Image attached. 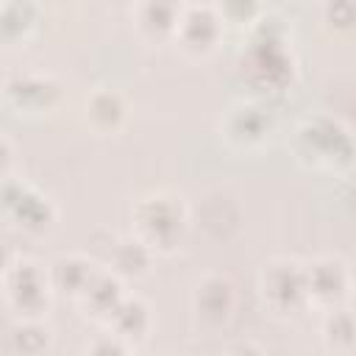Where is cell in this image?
<instances>
[{
    "label": "cell",
    "mask_w": 356,
    "mask_h": 356,
    "mask_svg": "<svg viewBox=\"0 0 356 356\" xmlns=\"http://www.w3.org/2000/svg\"><path fill=\"white\" fill-rule=\"evenodd\" d=\"M242 78L267 95L286 92L295 81V56L286 39V25L275 14H264L250 25L248 44L239 56Z\"/></svg>",
    "instance_id": "1"
},
{
    "label": "cell",
    "mask_w": 356,
    "mask_h": 356,
    "mask_svg": "<svg viewBox=\"0 0 356 356\" xmlns=\"http://www.w3.org/2000/svg\"><path fill=\"white\" fill-rule=\"evenodd\" d=\"M292 153L303 167L337 175L356 164V139L339 120L317 114L295 128Z\"/></svg>",
    "instance_id": "2"
},
{
    "label": "cell",
    "mask_w": 356,
    "mask_h": 356,
    "mask_svg": "<svg viewBox=\"0 0 356 356\" xmlns=\"http://www.w3.org/2000/svg\"><path fill=\"white\" fill-rule=\"evenodd\" d=\"M186 206L172 192H150L131 209V234L153 253H172L186 234Z\"/></svg>",
    "instance_id": "3"
},
{
    "label": "cell",
    "mask_w": 356,
    "mask_h": 356,
    "mask_svg": "<svg viewBox=\"0 0 356 356\" xmlns=\"http://www.w3.org/2000/svg\"><path fill=\"white\" fill-rule=\"evenodd\" d=\"M3 292L8 306L19 314V320H36L50 306V273L31 259L8 261L3 273Z\"/></svg>",
    "instance_id": "4"
},
{
    "label": "cell",
    "mask_w": 356,
    "mask_h": 356,
    "mask_svg": "<svg viewBox=\"0 0 356 356\" xmlns=\"http://www.w3.org/2000/svg\"><path fill=\"white\" fill-rule=\"evenodd\" d=\"M259 289H261L264 306L281 317L300 314L303 309H309L306 275L300 261H292V259L267 261L259 275Z\"/></svg>",
    "instance_id": "5"
},
{
    "label": "cell",
    "mask_w": 356,
    "mask_h": 356,
    "mask_svg": "<svg viewBox=\"0 0 356 356\" xmlns=\"http://www.w3.org/2000/svg\"><path fill=\"white\" fill-rule=\"evenodd\" d=\"M273 134H275V117L259 100H239L220 120V136L225 139L228 147L239 153L261 150L273 139Z\"/></svg>",
    "instance_id": "6"
},
{
    "label": "cell",
    "mask_w": 356,
    "mask_h": 356,
    "mask_svg": "<svg viewBox=\"0 0 356 356\" xmlns=\"http://www.w3.org/2000/svg\"><path fill=\"white\" fill-rule=\"evenodd\" d=\"M3 211L19 231L28 234H42L56 222L53 200L28 181L11 175H6L3 181Z\"/></svg>",
    "instance_id": "7"
},
{
    "label": "cell",
    "mask_w": 356,
    "mask_h": 356,
    "mask_svg": "<svg viewBox=\"0 0 356 356\" xmlns=\"http://www.w3.org/2000/svg\"><path fill=\"white\" fill-rule=\"evenodd\" d=\"M225 36V22L217 11V6H184L181 8V19H178V31H175V44L195 58H206L217 50V44Z\"/></svg>",
    "instance_id": "8"
},
{
    "label": "cell",
    "mask_w": 356,
    "mask_h": 356,
    "mask_svg": "<svg viewBox=\"0 0 356 356\" xmlns=\"http://www.w3.org/2000/svg\"><path fill=\"white\" fill-rule=\"evenodd\" d=\"M303 275H306V295L312 309L328 312V309L345 306L350 295V270L342 259L317 256L303 264Z\"/></svg>",
    "instance_id": "9"
},
{
    "label": "cell",
    "mask_w": 356,
    "mask_h": 356,
    "mask_svg": "<svg viewBox=\"0 0 356 356\" xmlns=\"http://www.w3.org/2000/svg\"><path fill=\"white\" fill-rule=\"evenodd\" d=\"M61 83L42 72H14L3 83V97L19 114H47L61 103Z\"/></svg>",
    "instance_id": "10"
},
{
    "label": "cell",
    "mask_w": 356,
    "mask_h": 356,
    "mask_svg": "<svg viewBox=\"0 0 356 356\" xmlns=\"http://www.w3.org/2000/svg\"><path fill=\"white\" fill-rule=\"evenodd\" d=\"M192 306L197 312V317L209 325H222L231 320L234 309H236V286L228 275L222 273H209L197 281L195 295H192Z\"/></svg>",
    "instance_id": "11"
},
{
    "label": "cell",
    "mask_w": 356,
    "mask_h": 356,
    "mask_svg": "<svg viewBox=\"0 0 356 356\" xmlns=\"http://www.w3.org/2000/svg\"><path fill=\"white\" fill-rule=\"evenodd\" d=\"M181 8L184 6L178 3H136L131 8V19L145 42H167L175 39Z\"/></svg>",
    "instance_id": "12"
},
{
    "label": "cell",
    "mask_w": 356,
    "mask_h": 356,
    "mask_svg": "<svg viewBox=\"0 0 356 356\" xmlns=\"http://www.w3.org/2000/svg\"><path fill=\"white\" fill-rule=\"evenodd\" d=\"M47 273H50L53 292H61V295H67L72 300H81L100 270H97V264L92 259L78 256V253H70V256H58L47 267Z\"/></svg>",
    "instance_id": "13"
},
{
    "label": "cell",
    "mask_w": 356,
    "mask_h": 356,
    "mask_svg": "<svg viewBox=\"0 0 356 356\" xmlns=\"http://www.w3.org/2000/svg\"><path fill=\"white\" fill-rule=\"evenodd\" d=\"M125 286H122V278L114 275L111 270H100L95 275V281L89 284L86 295L78 300L83 306V312L100 323H108V317L117 312V306L125 300Z\"/></svg>",
    "instance_id": "14"
},
{
    "label": "cell",
    "mask_w": 356,
    "mask_h": 356,
    "mask_svg": "<svg viewBox=\"0 0 356 356\" xmlns=\"http://www.w3.org/2000/svg\"><path fill=\"white\" fill-rule=\"evenodd\" d=\"M128 117V103L117 89H95L86 100V120L97 134H117Z\"/></svg>",
    "instance_id": "15"
},
{
    "label": "cell",
    "mask_w": 356,
    "mask_h": 356,
    "mask_svg": "<svg viewBox=\"0 0 356 356\" xmlns=\"http://www.w3.org/2000/svg\"><path fill=\"white\" fill-rule=\"evenodd\" d=\"M153 264V250L139 242L134 234L114 239V245L108 248V270L120 278H142L150 273Z\"/></svg>",
    "instance_id": "16"
},
{
    "label": "cell",
    "mask_w": 356,
    "mask_h": 356,
    "mask_svg": "<svg viewBox=\"0 0 356 356\" xmlns=\"http://www.w3.org/2000/svg\"><path fill=\"white\" fill-rule=\"evenodd\" d=\"M106 325H108L111 334H117V337L125 339L128 345H131V342H139V339H145L147 331H150V309H147V303H145L142 298L128 295V298L117 306V312L108 317Z\"/></svg>",
    "instance_id": "17"
},
{
    "label": "cell",
    "mask_w": 356,
    "mask_h": 356,
    "mask_svg": "<svg viewBox=\"0 0 356 356\" xmlns=\"http://www.w3.org/2000/svg\"><path fill=\"white\" fill-rule=\"evenodd\" d=\"M42 19V8L28 0H8L0 6V33L8 44L25 42Z\"/></svg>",
    "instance_id": "18"
},
{
    "label": "cell",
    "mask_w": 356,
    "mask_h": 356,
    "mask_svg": "<svg viewBox=\"0 0 356 356\" xmlns=\"http://www.w3.org/2000/svg\"><path fill=\"white\" fill-rule=\"evenodd\" d=\"M320 334H323L325 348L337 353H350L356 348V312H350L348 306L323 312Z\"/></svg>",
    "instance_id": "19"
},
{
    "label": "cell",
    "mask_w": 356,
    "mask_h": 356,
    "mask_svg": "<svg viewBox=\"0 0 356 356\" xmlns=\"http://www.w3.org/2000/svg\"><path fill=\"white\" fill-rule=\"evenodd\" d=\"M8 345L19 356H42L50 345V331L39 320H17L8 328Z\"/></svg>",
    "instance_id": "20"
},
{
    "label": "cell",
    "mask_w": 356,
    "mask_h": 356,
    "mask_svg": "<svg viewBox=\"0 0 356 356\" xmlns=\"http://www.w3.org/2000/svg\"><path fill=\"white\" fill-rule=\"evenodd\" d=\"M323 22L337 31V33H350L356 31V3L350 0H337L323 6Z\"/></svg>",
    "instance_id": "21"
},
{
    "label": "cell",
    "mask_w": 356,
    "mask_h": 356,
    "mask_svg": "<svg viewBox=\"0 0 356 356\" xmlns=\"http://www.w3.org/2000/svg\"><path fill=\"white\" fill-rule=\"evenodd\" d=\"M217 11H220V17H222L225 28H228V25H242V28H248V31H250V25L261 17V6H256V3H242V0L220 3V6H217Z\"/></svg>",
    "instance_id": "22"
},
{
    "label": "cell",
    "mask_w": 356,
    "mask_h": 356,
    "mask_svg": "<svg viewBox=\"0 0 356 356\" xmlns=\"http://www.w3.org/2000/svg\"><path fill=\"white\" fill-rule=\"evenodd\" d=\"M86 356H131V348L125 339H120L117 334H100L92 339V345L86 348Z\"/></svg>",
    "instance_id": "23"
},
{
    "label": "cell",
    "mask_w": 356,
    "mask_h": 356,
    "mask_svg": "<svg viewBox=\"0 0 356 356\" xmlns=\"http://www.w3.org/2000/svg\"><path fill=\"white\" fill-rule=\"evenodd\" d=\"M225 356H264V350H261L256 342L242 339V342H234V345L225 350Z\"/></svg>",
    "instance_id": "24"
},
{
    "label": "cell",
    "mask_w": 356,
    "mask_h": 356,
    "mask_svg": "<svg viewBox=\"0 0 356 356\" xmlns=\"http://www.w3.org/2000/svg\"><path fill=\"white\" fill-rule=\"evenodd\" d=\"M131 356H134V353H131Z\"/></svg>",
    "instance_id": "25"
}]
</instances>
